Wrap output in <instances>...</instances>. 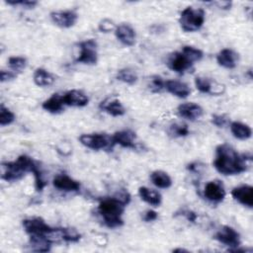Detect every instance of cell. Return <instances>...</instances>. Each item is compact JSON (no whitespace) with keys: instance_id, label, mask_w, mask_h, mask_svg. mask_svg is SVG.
Wrapping results in <instances>:
<instances>
[{"instance_id":"1","label":"cell","mask_w":253,"mask_h":253,"mask_svg":"<svg viewBox=\"0 0 253 253\" xmlns=\"http://www.w3.org/2000/svg\"><path fill=\"white\" fill-rule=\"evenodd\" d=\"M251 162V156L239 154L232 146L222 143L215 148L213 166L222 175H238L245 172Z\"/></svg>"},{"instance_id":"2","label":"cell","mask_w":253,"mask_h":253,"mask_svg":"<svg viewBox=\"0 0 253 253\" xmlns=\"http://www.w3.org/2000/svg\"><path fill=\"white\" fill-rule=\"evenodd\" d=\"M126 204L118 197L103 199L98 206V211L102 216L104 223L110 228L120 227L124 224L123 213L125 211Z\"/></svg>"},{"instance_id":"3","label":"cell","mask_w":253,"mask_h":253,"mask_svg":"<svg viewBox=\"0 0 253 253\" xmlns=\"http://www.w3.org/2000/svg\"><path fill=\"white\" fill-rule=\"evenodd\" d=\"M205 23V11L202 8L195 9L192 6L186 7L180 14L179 24L184 32H196Z\"/></svg>"},{"instance_id":"4","label":"cell","mask_w":253,"mask_h":253,"mask_svg":"<svg viewBox=\"0 0 253 253\" xmlns=\"http://www.w3.org/2000/svg\"><path fill=\"white\" fill-rule=\"evenodd\" d=\"M82 145L93 150H112L115 146L113 135L108 133H83L78 137Z\"/></svg>"},{"instance_id":"5","label":"cell","mask_w":253,"mask_h":253,"mask_svg":"<svg viewBox=\"0 0 253 253\" xmlns=\"http://www.w3.org/2000/svg\"><path fill=\"white\" fill-rule=\"evenodd\" d=\"M80 53L76 58L77 62L93 65L98 61V52H97V42L93 39L86 40L79 43Z\"/></svg>"},{"instance_id":"6","label":"cell","mask_w":253,"mask_h":253,"mask_svg":"<svg viewBox=\"0 0 253 253\" xmlns=\"http://www.w3.org/2000/svg\"><path fill=\"white\" fill-rule=\"evenodd\" d=\"M22 224L29 235H49L55 230V228L46 224L42 217L26 218Z\"/></svg>"},{"instance_id":"7","label":"cell","mask_w":253,"mask_h":253,"mask_svg":"<svg viewBox=\"0 0 253 253\" xmlns=\"http://www.w3.org/2000/svg\"><path fill=\"white\" fill-rule=\"evenodd\" d=\"M214 238L219 241L220 243L230 247L231 248H236L239 247L241 244V239H240V234L231 226L228 225H223L214 235Z\"/></svg>"},{"instance_id":"8","label":"cell","mask_w":253,"mask_h":253,"mask_svg":"<svg viewBox=\"0 0 253 253\" xmlns=\"http://www.w3.org/2000/svg\"><path fill=\"white\" fill-rule=\"evenodd\" d=\"M49 16L51 21L56 26L63 29H68L73 27L78 20V14L73 10L53 11L49 14Z\"/></svg>"},{"instance_id":"9","label":"cell","mask_w":253,"mask_h":253,"mask_svg":"<svg viewBox=\"0 0 253 253\" xmlns=\"http://www.w3.org/2000/svg\"><path fill=\"white\" fill-rule=\"evenodd\" d=\"M195 86L201 93H208L211 95H221L225 91V86L223 84L202 76L195 78Z\"/></svg>"},{"instance_id":"10","label":"cell","mask_w":253,"mask_h":253,"mask_svg":"<svg viewBox=\"0 0 253 253\" xmlns=\"http://www.w3.org/2000/svg\"><path fill=\"white\" fill-rule=\"evenodd\" d=\"M225 190L223 184L218 180L210 181L206 184L204 195L207 200L211 203H221L225 198Z\"/></svg>"},{"instance_id":"11","label":"cell","mask_w":253,"mask_h":253,"mask_svg":"<svg viewBox=\"0 0 253 253\" xmlns=\"http://www.w3.org/2000/svg\"><path fill=\"white\" fill-rule=\"evenodd\" d=\"M193 64L194 63L182 51L173 52L167 59L168 67L180 74H183L185 71L189 70Z\"/></svg>"},{"instance_id":"12","label":"cell","mask_w":253,"mask_h":253,"mask_svg":"<svg viewBox=\"0 0 253 253\" xmlns=\"http://www.w3.org/2000/svg\"><path fill=\"white\" fill-rule=\"evenodd\" d=\"M232 198L239 204L247 207H253V187L250 185H241L235 187L231 191Z\"/></svg>"},{"instance_id":"13","label":"cell","mask_w":253,"mask_h":253,"mask_svg":"<svg viewBox=\"0 0 253 253\" xmlns=\"http://www.w3.org/2000/svg\"><path fill=\"white\" fill-rule=\"evenodd\" d=\"M177 111L182 118L190 121L198 120L204 114L203 108L194 102H188V103H183L179 105L177 108Z\"/></svg>"},{"instance_id":"14","label":"cell","mask_w":253,"mask_h":253,"mask_svg":"<svg viewBox=\"0 0 253 253\" xmlns=\"http://www.w3.org/2000/svg\"><path fill=\"white\" fill-rule=\"evenodd\" d=\"M52 184L54 188L59 191L65 192H78L80 189V183L71 177L67 176L66 174H59L56 175L53 180Z\"/></svg>"},{"instance_id":"15","label":"cell","mask_w":253,"mask_h":253,"mask_svg":"<svg viewBox=\"0 0 253 253\" xmlns=\"http://www.w3.org/2000/svg\"><path fill=\"white\" fill-rule=\"evenodd\" d=\"M115 35L117 39L126 46H132L135 43V31L128 24H121L117 26Z\"/></svg>"},{"instance_id":"16","label":"cell","mask_w":253,"mask_h":253,"mask_svg":"<svg viewBox=\"0 0 253 253\" xmlns=\"http://www.w3.org/2000/svg\"><path fill=\"white\" fill-rule=\"evenodd\" d=\"M99 108L113 117H121L126 113V109L121 101L115 97L106 98L100 103Z\"/></svg>"},{"instance_id":"17","label":"cell","mask_w":253,"mask_h":253,"mask_svg":"<svg viewBox=\"0 0 253 253\" xmlns=\"http://www.w3.org/2000/svg\"><path fill=\"white\" fill-rule=\"evenodd\" d=\"M238 59V53L231 48H223L216 55V61L218 65L227 69H232L236 67Z\"/></svg>"},{"instance_id":"18","label":"cell","mask_w":253,"mask_h":253,"mask_svg":"<svg viewBox=\"0 0 253 253\" xmlns=\"http://www.w3.org/2000/svg\"><path fill=\"white\" fill-rule=\"evenodd\" d=\"M63 101L65 106L70 107H84L88 104V96L79 90H69L63 94Z\"/></svg>"},{"instance_id":"19","label":"cell","mask_w":253,"mask_h":253,"mask_svg":"<svg viewBox=\"0 0 253 253\" xmlns=\"http://www.w3.org/2000/svg\"><path fill=\"white\" fill-rule=\"evenodd\" d=\"M135 132L130 129L116 131L113 134V140L115 145L119 144L125 148H135Z\"/></svg>"},{"instance_id":"20","label":"cell","mask_w":253,"mask_h":253,"mask_svg":"<svg viewBox=\"0 0 253 253\" xmlns=\"http://www.w3.org/2000/svg\"><path fill=\"white\" fill-rule=\"evenodd\" d=\"M1 168V178L7 182H16L25 176V173L18 168L15 161L3 162Z\"/></svg>"},{"instance_id":"21","label":"cell","mask_w":253,"mask_h":253,"mask_svg":"<svg viewBox=\"0 0 253 253\" xmlns=\"http://www.w3.org/2000/svg\"><path fill=\"white\" fill-rule=\"evenodd\" d=\"M165 89L172 95L185 99L191 94V89L185 82L178 80H167L165 81Z\"/></svg>"},{"instance_id":"22","label":"cell","mask_w":253,"mask_h":253,"mask_svg":"<svg viewBox=\"0 0 253 253\" xmlns=\"http://www.w3.org/2000/svg\"><path fill=\"white\" fill-rule=\"evenodd\" d=\"M52 240L48 235H30V246L36 252H47L50 250Z\"/></svg>"},{"instance_id":"23","label":"cell","mask_w":253,"mask_h":253,"mask_svg":"<svg viewBox=\"0 0 253 253\" xmlns=\"http://www.w3.org/2000/svg\"><path fill=\"white\" fill-rule=\"evenodd\" d=\"M65 106L63 101V95L60 94H53L48 99H46L42 107L43 110H45L48 113L51 114H58L61 111H63V107Z\"/></svg>"},{"instance_id":"24","label":"cell","mask_w":253,"mask_h":253,"mask_svg":"<svg viewBox=\"0 0 253 253\" xmlns=\"http://www.w3.org/2000/svg\"><path fill=\"white\" fill-rule=\"evenodd\" d=\"M138 195L142 201L147 203L150 206L158 207L162 202V196L159 192L149 189L147 187H139Z\"/></svg>"},{"instance_id":"25","label":"cell","mask_w":253,"mask_h":253,"mask_svg":"<svg viewBox=\"0 0 253 253\" xmlns=\"http://www.w3.org/2000/svg\"><path fill=\"white\" fill-rule=\"evenodd\" d=\"M34 83L39 87L49 86L54 82L53 75L44 68H37L33 75Z\"/></svg>"},{"instance_id":"26","label":"cell","mask_w":253,"mask_h":253,"mask_svg":"<svg viewBox=\"0 0 253 253\" xmlns=\"http://www.w3.org/2000/svg\"><path fill=\"white\" fill-rule=\"evenodd\" d=\"M230 130L233 136L240 140H246L252 135L251 127L240 122H232L230 124Z\"/></svg>"},{"instance_id":"27","label":"cell","mask_w":253,"mask_h":253,"mask_svg":"<svg viewBox=\"0 0 253 253\" xmlns=\"http://www.w3.org/2000/svg\"><path fill=\"white\" fill-rule=\"evenodd\" d=\"M150 180L154 186L160 189H168L172 186L171 177L162 170H155L150 174Z\"/></svg>"},{"instance_id":"28","label":"cell","mask_w":253,"mask_h":253,"mask_svg":"<svg viewBox=\"0 0 253 253\" xmlns=\"http://www.w3.org/2000/svg\"><path fill=\"white\" fill-rule=\"evenodd\" d=\"M117 79L126 84L133 85L137 81V74L131 68H123L118 71Z\"/></svg>"},{"instance_id":"29","label":"cell","mask_w":253,"mask_h":253,"mask_svg":"<svg viewBox=\"0 0 253 253\" xmlns=\"http://www.w3.org/2000/svg\"><path fill=\"white\" fill-rule=\"evenodd\" d=\"M190 130L187 124L175 123L172 124L168 128V133L171 137H184L189 134Z\"/></svg>"},{"instance_id":"30","label":"cell","mask_w":253,"mask_h":253,"mask_svg":"<svg viewBox=\"0 0 253 253\" xmlns=\"http://www.w3.org/2000/svg\"><path fill=\"white\" fill-rule=\"evenodd\" d=\"M8 65L13 72L20 73L27 66V58L24 56H11L8 59Z\"/></svg>"},{"instance_id":"31","label":"cell","mask_w":253,"mask_h":253,"mask_svg":"<svg viewBox=\"0 0 253 253\" xmlns=\"http://www.w3.org/2000/svg\"><path fill=\"white\" fill-rule=\"evenodd\" d=\"M59 237L65 242H78L81 235L74 228H58Z\"/></svg>"},{"instance_id":"32","label":"cell","mask_w":253,"mask_h":253,"mask_svg":"<svg viewBox=\"0 0 253 253\" xmlns=\"http://www.w3.org/2000/svg\"><path fill=\"white\" fill-rule=\"evenodd\" d=\"M182 52L194 63V62H197V61H200L203 56H204V53L201 49L199 48H196L194 46H191V45H185L183 46L182 48Z\"/></svg>"},{"instance_id":"33","label":"cell","mask_w":253,"mask_h":253,"mask_svg":"<svg viewBox=\"0 0 253 253\" xmlns=\"http://www.w3.org/2000/svg\"><path fill=\"white\" fill-rule=\"evenodd\" d=\"M15 114L6 108L3 104L0 106V126H5L11 125L15 121Z\"/></svg>"},{"instance_id":"34","label":"cell","mask_w":253,"mask_h":253,"mask_svg":"<svg viewBox=\"0 0 253 253\" xmlns=\"http://www.w3.org/2000/svg\"><path fill=\"white\" fill-rule=\"evenodd\" d=\"M148 87L151 92L159 93L163 89H165V81L162 79V77H160L158 75H153L149 79Z\"/></svg>"},{"instance_id":"35","label":"cell","mask_w":253,"mask_h":253,"mask_svg":"<svg viewBox=\"0 0 253 253\" xmlns=\"http://www.w3.org/2000/svg\"><path fill=\"white\" fill-rule=\"evenodd\" d=\"M98 30L101 33H110L111 31L116 30V25L112 20H110L108 18H105V19H103L99 22Z\"/></svg>"},{"instance_id":"36","label":"cell","mask_w":253,"mask_h":253,"mask_svg":"<svg viewBox=\"0 0 253 253\" xmlns=\"http://www.w3.org/2000/svg\"><path fill=\"white\" fill-rule=\"evenodd\" d=\"M6 4L8 5H12V6H23L27 9H32L34 8L38 2L34 1V0H7L5 1Z\"/></svg>"},{"instance_id":"37","label":"cell","mask_w":253,"mask_h":253,"mask_svg":"<svg viewBox=\"0 0 253 253\" xmlns=\"http://www.w3.org/2000/svg\"><path fill=\"white\" fill-rule=\"evenodd\" d=\"M211 123L217 127H223L227 124V117L225 115H212Z\"/></svg>"},{"instance_id":"38","label":"cell","mask_w":253,"mask_h":253,"mask_svg":"<svg viewBox=\"0 0 253 253\" xmlns=\"http://www.w3.org/2000/svg\"><path fill=\"white\" fill-rule=\"evenodd\" d=\"M17 77V73L13 71H6V70H1L0 71V81L1 82H6L13 80L14 78Z\"/></svg>"},{"instance_id":"39","label":"cell","mask_w":253,"mask_h":253,"mask_svg":"<svg viewBox=\"0 0 253 253\" xmlns=\"http://www.w3.org/2000/svg\"><path fill=\"white\" fill-rule=\"evenodd\" d=\"M158 217V213L153 211V210H147L144 213H143V220L146 222H150L153 220H156Z\"/></svg>"},{"instance_id":"40","label":"cell","mask_w":253,"mask_h":253,"mask_svg":"<svg viewBox=\"0 0 253 253\" xmlns=\"http://www.w3.org/2000/svg\"><path fill=\"white\" fill-rule=\"evenodd\" d=\"M184 215L191 222H195L197 220V217H198L197 213L195 211H184Z\"/></svg>"},{"instance_id":"41","label":"cell","mask_w":253,"mask_h":253,"mask_svg":"<svg viewBox=\"0 0 253 253\" xmlns=\"http://www.w3.org/2000/svg\"><path fill=\"white\" fill-rule=\"evenodd\" d=\"M213 4H215L218 8L223 9V10H228L230 9L232 3L230 1H218V2H213Z\"/></svg>"},{"instance_id":"42","label":"cell","mask_w":253,"mask_h":253,"mask_svg":"<svg viewBox=\"0 0 253 253\" xmlns=\"http://www.w3.org/2000/svg\"><path fill=\"white\" fill-rule=\"evenodd\" d=\"M173 252H187V250L185 249H181V248H177V249H174Z\"/></svg>"}]
</instances>
